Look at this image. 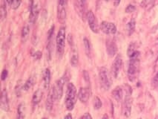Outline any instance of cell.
Wrapping results in <instances>:
<instances>
[{"label":"cell","mask_w":158,"mask_h":119,"mask_svg":"<svg viewBox=\"0 0 158 119\" xmlns=\"http://www.w3.org/2000/svg\"><path fill=\"white\" fill-rule=\"evenodd\" d=\"M102 107V102L101 100L98 97H95L94 98V107L95 110H99Z\"/></svg>","instance_id":"obj_28"},{"label":"cell","mask_w":158,"mask_h":119,"mask_svg":"<svg viewBox=\"0 0 158 119\" xmlns=\"http://www.w3.org/2000/svg\"><path fill=\"white\" fill-rule=\"evenodd\" d=\"M7 17V9H6V5H5V2H2V6H1V19L2 20H4Z\"/></svg>","instance_id":"obj_26"},{"label":"cell","mask_w":158,"mask_h":119,"mask_svg":"<svg viewBox=\"0 0 158 119\" xmlns=\"http://www.w3.org/2000/svg\"><path fill=\"white\" fill-rule=\"evenodd\" d=\"M102 119H109V116H108L106 114L104 115L103 117H102Z\"/></svg>","instance_id":"obj_39"},{"label":"cell","mask_w":158,"mask_h":119,"mask_svg":"<svg viewBox=\"0 0 158 119\" xmlns=\"http://www.w3.org/2000/svg\"><path fill=\"white\" fill-rule=\"evenodd\" d=\"M76 87L72 83H69L67 86L66 96H65V106L67 110H72L76 103Z\"/></svg>","instance_id":"obj_2"},{"label":"cell","mask_w":158,"mask_h":119,"mask_svg":"<svg viewBox=\"0 0 158 119\" xmlns=\"http://www.w3.org/2000/svg\"><path fill=\"white\" fill-rule=\"evenodd\" d=\"M112 97L116 100L117 101H120L123 97V90L120 87H117L112 92Z\"/></svg>","instance_id":"obj_15"},{"label":"cell","mask_w":158,"mask_h":119,"mask_svg":"<svg viewBox=\"0 0 158 119\" xmlns=\"http://www.w3.org/2000/svg\"><path fill=\"white\" fill-rule=\"evenodd\" d=\"M132 90H131L130 87L127 86L126 89V94L125 97L124 102L122 104V114L126 118H129L131 115L132 112Z\"/></svg>","instance_id":"obj_4"},{"label":"cell","mask_w":158,"mask_h":119,"mask_svg":"<svg viewBox=\"0 0 158 119\" xmlns=\"http://www.w3.org/2000/svg\"><path fill=\"white\" fill-rule=\"evenodd\" d=\"M137 51V45L135 43H131L130 45H129V48H128V51H127V54L128 56H129V57H131L132 55H133L134 54L136 51Z\"/></svg>","instance_id":"obj_25"},{"label":"cell","mask_w":158,"mask_h":119,"mask_svg":"<svg viewBox=\"0 0 158 119\" xmlns=\"http://www.w3.org/2000/svg\"><path fill=\"white\" fill-rule=\"evenodd\" d=\"M105 1H106V2H109V0H105Z\"/></svg>","instance_id":"obj_42"},{"label":"cell","mask_w":158,"mask_h":119,"mask_svg":"<svg viewBox=\"0 0 158 119\" xmlns=\"http://www.w3.org/2000/svg\"><path fill=\"white\" fill-rule=\"evenodd\" d=\"M41 56H42V54H41L40 51H36V52L34 54V57L36 59V60H39V59H40Z\"/></svg>","instance_id":"obj_35"},{"label":"cell","mask_w":158,"mask_h":119,"mask_svg":"<svg viewBox=\"0 0 158 119\" xmlns=\"http://www.w3.org/2000/svg\"><path fill=\"white\" fill-rule=\"evenodd\" d=\"M154 5V0H143L140 4L142 8H146V9H151Z\"/></svg>","instance_id":"obj_22"},{"label":"cell","mask_w":158,"mask_h":119,"mask_svg":"<svg viewBox=\"0 0 158 119\" xmlns=\"http://www.w3.org/2000/svg\"><path fill=\"white\" fill-rule=\"evenodd\" d=\"M11 1H12V0H6V2H8V4H11Z\"/></svg>","instance_id":"obj_40"},{"label":"cell","mask_w":158,"mask_h":119,"mask_svg":"<svg viewBox=\"0 0 158 119\" xmlns=\"http://www.w3.org/2000/svg\"><path fill=\"white\" fill-rule=\"evenodd\" d=\"M152 86H153L154 88L158 87V72L157 73L156 75L154 77L153 80H152Z\"/></svg>","instance_id":"obj_30"},{"label":"cell","mask_w":158,"mask_h":119,"mask_svg":"<svg viewBox=\"0 0 158 119\" xmlns=\"http://www.w3.org/2000/svg\"><path fill=\"white\" fill-rule=\"evenodd\" d=\"M155 119H158V116H156V117H155Z\"/></svg>","instance_id":"obj_41"},{"label":"cell","mask_w":158,"mask_h":119,"mask_svg":"<svg viewBox=\"0 0 158 119\" xmlns=\"http://www.w3.org/2000/svg\"><path fill=\"white\" fill-rule=\"evenodd\" d=\"M54 101H56V99H55L54 94V92H53V89H51V91H50V92H49V94H48V97H47V101H46L47 110H49V111L50 110H51Z\"/></svg>","instance_id":"obj_17"},{"label":"cell","mask_w":158,"mask_h":119,"mask_svg":"<svg viewBox=\"0 0 158 119\" xmlns=\"http://www.w3.org/2000/svg\"><path fill=\"white\" fill-rule=\"evenodd\" d=\"M78 99H79L80 102L86 103L90 97V89L87 87L79 89L77 94Z\"/></svg>","instance_id":"obj_11"},{"label":"cell","mask_w":158,"mask_h":119,"mask_svg":"<svg viewBox=\"0 0 158 119\" xmlns=\"http://www.w3.org/2000/svg\"><path fill=\"white\" fill-rule=\"evenodd\" d=\"M1 107L3 110L8 112L9 110V101H8V93L5 89L2 90L1 97Z\"/></svg>","instance_id":"obj_13"},{"label":"cell","mask_w":158,"mask_h":119,"mask_svg":"<svg viewBox=\"0 0 158 119\" xmlns=\"http://www.w3.org/2000/svg\"><path fill=\"white\" fill-rule=\"evenodd\" d=\"M84 78H85V81H89L90 80V77H89V74H88L86 71H84Z\"/></svg>","instance_id":"obj_36"},{"label":"cell","mask_w":158,"mask_h":119,"mask_svg":"<svg viewBox=\"0 0 158 119\" xmlns=\"http://www.w3.org/2000/svg\"><path fill=\"white\" fill-rule=\"evenodd\" d=\"M106 50H107L109 55L111 57H113L116 54L117 51V46L113 40L109 39L106 41Z\"/></svg>","instance_id":"obj_12"},{"label":"cell","mask_w":158,"mask_h":119,"mask_svg":"<svg viewBox=\"0 0 158 119\" xmlns=\"http://www.w3.org/2000/svg\"><path fill=\"white\" fill-rule=\"evenodd\" d=\"M66 75L63 76L62 78H60L59 80H58L56 82V84L55 86L52 88L53 89V92H54V94L55 99L56 101L60 99L62 97V94H63V88H64V84L66 82Z\"/></svg>","instance_id":"obj_6"},{"label":"cell","mask_w":158,"mask_h":119,"mask_svg":"<svg viewBox=\"0 0 158 119\" xmlns=\"http://www.w3.org/2000/svg\"><path fill=\"white\" fill-rule=\"evenodd\" d=\"M8 70L6 69H4L3 71H2V74H1V78H2V81H5V80H6V78L8 77Z\"/></svg>","instance_id":"obj_33"},{"label":"cell","mask_w":158,"mask_h":119,"mask_svg":"<svg viewBox=\"0 0 158 119\" xmlns=\"http://www.w3.org/2000/svg\"><path fill=\"white\" fill-rule=\"evenodd\" d=\"M135 27H136V22H135L134 19H132V20L128 22L126 28H127V31L129 35H132L133 34L135 30Z\"/></svg>","instance_id":"obj_21"},{"label":"cell","mask_w":158,"mask_h":119,"mask_svg":"<svg viewBox=\"0 0 158 119\" xmlns=\"http://www.w3.org/2000/svg\"><path fill=\"white\" fill-rule=\"evenodd\" d=\"M65 42V28L64 27L60 28L56 36V50L59 56H62L64 52Z\"/></svg>","instance_id":"obj_5"},{"label":"cell","mask_w":158,"mask_h":119,"mask_svg":"<svg viewBox=\"0 0 158 119\" xmlns=\"http://www.w3.org/2000/svg\"><path fill=\"white\" fill-rule=\"evenodd\" d=\"M43 119H46V118H43Z\"/></svg>","instance_id":"obj_43"},{"label":"cell","mask_w":158,"mask_h":119,"mask_svg":"<svg viewBox=\"0 0 158 119\" xmlns=\"http://www.w3.org/2000/svg\"><path fill=\"white\" fill-rule=\"evenodd\" d=\"M100 29L105 34H114L117 32V27L114 24L105 21L101 23Z\"/></svg>","instance_id":"obj_8"},{"label":"cell","mask_w":158,"mask_h":119,"mask_svg":"<svg viewBox=\"0 0 158 119\" xmlns=\"http://www.w3.org/2000/svg\"><path fill=\"white\" fill-rule=\"evenodd\" d=\"M65 119H72V115L71 114H68L65 117Z\"/></svg>","instance_id":"obj_38"},{"label":"cell","mask_w":158,"mask_h":119,"mask_svg":"<svg viewBox=\"0 0 158 119\" xmlns=\"http://www.w3.org/2000/svg\"><path fill=\"white\" fill-rule=\"evenodd\" d=\"M21 2H22V0H12L10 4L11 5V8L14 10H16L19 8V7L20 6Z\"/></svg>","instance_id":"obj_27"},{"label":"cell","mask_w":158,"mask_h":119,"mask_svg":"<svg viewBox=\"0 0 158 119\" xmlns=\"http://www.w3.org/2000/svg\"><path fill=\"white\" fill-rule=\"evenodd\" d=\"M86 18L91 30L94 33H96V34L99 32V25H98L97 20L94 14V13L92 11H89L87 12Z\"/></svg>","instance_id":"obj_7"},{"label":"cell","mask_w":158,"mask_h":119,"mask_svg":"<svg viewBox=\"0 0 158 119\" xmlns=\"http://www.w3.org/2000/svg\"><path fill=\"white\" fill-rule=\"evenodd\" d=\"M38 14H39V10L36 4H35L34 0H31L30 3V15H29V20L31 23L34 24L36 21L37 19Z\"/></svg>","instance_id":"obj_9"},{"label":"cell","mask_w":158,"mask_h":119,"mask_svg":"<svg viewBox=\"0 0 158 119\" xmlns=\"http://www.w3.org/2000/svg\"><path fill=\"white\" fill-rule=\"evenodd\" d=\"M135 11V6L133 5H129L127 8H126V13L129 14V13H132Z\"/></svg>","instance_id":"obj_31"},{"label":"cell","mask_w":158,"mask_h":119,"mask_svg":"<svg viewBox=\"0 0 158 119\" xmlns=\"http://www.w3.org/2000/svg\"><path fill=\"white\" fill-rule=\"evenodd\" d=\"M79 119H92V115H91L89 113H85V114L83 115Z\"/></svg>","instance_id":"obj_34"},{"label":"cell","mask_w":158,"mask_h":119,"mask_svg":"<svg viewBox=\"0 0 158 119\" xmlns=\"http://www.w3.org/2000/svg\"><path fill=\"white\" fill-rule=\"evenodd\" d=\"M139 56L140 53L139 51H137L133 55L130 57L129 68H128V77L131 81H135L139 73Z\"/></svg>","instance_id":"obj_1"},{"label":"cell","mask_w":158,"mask_h":119,"mask_svg":"<svg viewBox=\"0 0 158 119\" xmlns=\"http://www.w3.org/2000/svg\"><path fill=\"white\" fill-rule=\"evenodd\" d=\"M34 82H35V80H34V77H29V78L27 80L26 82L25 83L23 87H22L23 90H25V91H28V90L31 89L33 87V86H34Z\"/></svg>","instance_id":"obj_19"},{"label":"cell","mask_w":158,"mask_h":119,"mask_svg":"<svg viewBox=\"0 0 158 119\" xmlns=\"http://www.w3.org/2000/svg\"><path fill=\"white\" fill-rule=\"evenodd\" d=\"M30 28L28 25H25L22 28V40L23 42H25L27 40V39L28 38V35H29Z\"/></svg>","instance_id":"obj_24"},{"label":"cell","mask_w":158,"mask_h":119,"mask_svg":"<svg viewBox=\"0 0 158 119\" xmlns=\"http://www.w3.org/2000/svg\"><path fill=\"white\" fill-rule=\"evenodd\" d=\"M67 3H68V0H59L58 7H64V8H65Z\"/></svg>","instance_id":"obj_32"},{"label":"cell","mask_w":158,"mask_h":119,"mask_svg":"<svg viewBox=\"0 0 158 119\" xmlns=\"http://www.w3.org/2000/svg\"><path fill=\"white\" fill-rule=\"evenodd\" d=\"M43 81L44 87L45 89H48L51 83V71L49 69H46L43 74Z\"/></svg>","instance_id":"obj_18"},{"label":"cell","mask_w":158,"mask_h":119,"mask_svg":"<svg viewBox=\"0 0 158 119\" xmlns=\"http://www.w3.org/2000/svg\"><path fill=\"white\" fill-rule=\"evenodd\" d=\"M99 77L101 87L104 90H109L112 82L109 70L105 67H101L99 70Z\"/></svg>","instance_id":"obj_3"},{"label":"cell","mask_w":158,"mask_h":119,"mask_svg":"<svg viewBox=\"0 0 158 119\" xmlns=\"http://www.w3.org/2000/svg\"><path fill=\"white\" fill-rule=\"evenodd\" d=\"M75 1H76V5L79 11V15L83 17L85 14V10H86V1L85 0H75Z\"/></svg>","instance_id":"obj_14"},{"label":"cell","mask_w":158,"mask_h":119,"mask_svg":"<svg viewBox=\"0 0 158 119\" xmlns=\"http://www.w3.org/2000/svg\"><path fill=\"white\" fill-rule=\"evenodd\" d=\"M83 42L84 45H85V53H86L88 57H91V55H92V45H91L90 41L87 38H84Z\"/></svg>","instance_id":"obj_20"},{"label":"cell","mask_w":158,"mask_h":119,"mask_svg":"<svg viewBox=\"0 0 158 119\" xmlns=\"http://www.w3.org/2000/svg\"><path fill=\"white\" fill-rule=\"evenodd\" d=\"M120 2L121 0H114V6L117 7L119 5V3H120Z\"/></svg>","instance_id":"obj_37"},{"label":"cell","mask_w":158,"mask_h":119,"mask_svg":"<svg viewBox=\"0 0 158 119\" xmlns=\"http://www.w3.org/2000/svg\"><path fill=\"white\" fill-rule=\"evenodd\" d=\"M122 57H121L120 55H117L116 58H115L114 61L112 68V75H113V77H115V78H117L118 74H119V71H120L121 68H122Z\"/></svg>","instance_id":"obj_10"},{"label":"cell","mask_w":158,"mask_h":119,"mask_svg":"<svg viewBox=\"0 0 158 119\" xmlns=\"http://www.w3.org/2000/svg\"><path fill=\"white\" fill-rule=\"evenodd\" d=\"M17 119H25V105L19 104L17 109Z\"/></svg>","instance_id":"obj_23"},{"label":"cell","mask_w":158,"mask_h":119,"mask_svg":"<svg viewBox=\"0 0 158 119\" xmlns=\"http://www.w3.org/2000/svg\"><path fill=\"white\" fill-rule=\"evenodd\" d=\"M42 95H43V92H42L41 89L36 90L34 92V95L32 97V104L34 106H36L39 102L41 101L42 98Z\"/></svg>","instance_id":"obj_16"},{"label":"cell","mask_w":158,"mask_h":119,"mask_svg":"<svg viewBox=\"0 0 158 119\" xmlns=\"http://www.w3.org/2000/svg\"><path fill=\"white\" fill-rule=\"evenodd\" d=\"M71 63L73 66H76L78 64V55L76 52H74L71 57Z\"/></svg>","instance_id":"obj_29"}]
</instances>
